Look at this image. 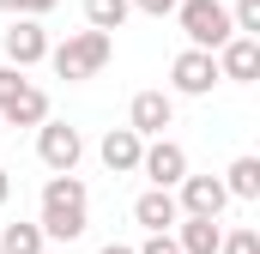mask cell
Listing matches in <instances>:
<instances>
[{
	"mask_svg": "<svg viewBox=\"0 0 260 254\" xmlns=\"http://www.w3.org/2000/svg\"><path fill=\"white\" fill-rule=\"evenodd\" d=\"M85 224H91V194H85V182L79 176H49L43 182V218H37L43 242H79Z\"/></svg>",
	"mask_w": 260,
	"mask_h": 254,
	"instance_id": "1",
	"label": "cell"
},
{
	"mask_svg": "<svg viewBox=\"0 0 260 254\" xmlns=\"http://www.w3.org/2000/svg\"><path fill=\"white\" fill-rule=\"evenodd\" d=\"M115 55V37H103V30H73L67 43H49V67L61 73L67 85H79V79H97L103 67Z\"/></svg>",
	"mask_w": 260,
	"mask_h": 254,
	"instance_id": "2",
	"label": "cell"
},
{
	"mask_svg": "<svg viewBox=\"0 0 260 254\" xmlns=\"http://www.w3.org/2000/svg\"><path fill=\"white\" fill-rule=\"evenodd\" d=\"M176 18H182V37H188V49L200 55H218L236 30H230V6L224 0H182L176 6Z\"/></svg>",
	"mask_w": 260,
	"mask_h": 254,
	"instance_id": "3",
	"label": "cell"
},
{
	"mask_svg": "<svg viewBox=\"0 0 260 254\" xmlns=\"http://www.w3.org/2000/svg\"><path fill=\"white\" fill-rule=\"evenodd\" d=\"M37 157H43V170L49 176H73L79 170V157H85V139H79V127H67V121H49L37 127Z\"/></svg>",
	"mask_w": 260,
	"mask_h": 254,
	"instance_id": "4",
	"label": "cell"
},
{
	"mask_svg": "<svg viewBox=\"0 0 260 254\" xmlns=\"http://www.w3.org/2000/svg\"><path fill=\"white\" fill-rule=\"evenodd\" d=\"M139 176L151 182V188H164V194H176L182 188V176H188V151L164 133V139H145V151H139Z\"/></svg>",
	"mask_w": 260,
	"mask_h": 254,
	"instance_id": "5",
	"label": "cell"
},
{
	"mask_svg": "<svg viewBox=\"0 0 260 254\" xmlns=\"http://www.w3.org/2000/svg\"><path fill=\"white\" fill-rule=\"evenodd\" d=\"M0 49H6V67H18V73H30L37 61H49V30H43V18H12V24L0 30Z\"/></svg>",
	"mask_w": 260,
	"mask_h": 254,
	"instance_id": "6",
	"label": "cell"
},
{
	"mask_svg": "<svg viewBox=\"0 0 260 254\" xmlns=\"http://www.w3.org/2000/svg\"><path fill=\"white\" fill-rule=\"evenodd\" d=\"M164 127H176V97H170V91H133L127 133H139V139H164Z\"/></svg>",
	"mask_w": 260,
	"mask_h": 254,
	"instance_id": "7",
	"label": "cell"
},
{
	"mask_svg": "<svg viewBox=\"0 0 260 254\" xmlns=\"http://www.w3.org/2000/svg\"><path fill=\"white\" fill-rule=\"evenodd\" d=\"M212 85H218V61H212V55L182 49V55L170 61V97H212Z\"/></svg>",
	"mask_w": 260,
	"mask_h": 254,
	"instance_id": "8",
	"label": "cell"
},
{
	"mask_svg": "<svg viewBox=\"0 0 260 254\" xmlns=\"http://www.w3.org/2000/svg\"><path fill=\"white\" fill-rule=\"evenodd\" d=\"M224 206H230V194H224L218 176H194V170L182 176V188H176V212L182 218H218Z\"/></svg>",
	"mask_w": 260,
	"mask_h": 254,
	"instance_id": "9",
	"label": "cell"
},
{
	"mask_svg": "<svg viewBox=\"0 0 260 254\" xmlns=\"http://www.w3.org/2000/svg\"><path fill=\"white\" fill-rule=\"evenodd\" d=\"M212 61H218V79H230V85H254V79H260V43H254V37H230Z\"/></svg>",
	"mask_w": 260,
	"mask_h": 254,
	"instance_id": "10",
	"label": "cell"
},
{
	"mask_svg": "<svg viewBox=\"0 0 260 254\" xmlns=\"http://www.w3.org/2000/svg\"><path fill=\"white\" fill-rule=\"evenodd\" d=\"M133 224H139L145 236H170V230L182 224V212H176V194H164V188H145L139 200H133Z\"/></svg>",
	"mask_w": 260,
	"mask_h": 254,
	"instance_id": "11",
	"label": "cell"
},
{
	"mask_svg": "<svg viewBox=\"0 0 260 254\" xmlns=\"http://www.w3.org/2000/svg\"><path fill=\"white\" fill-rule=\"evenodd\" d=\"M139 151H145V139L127 133V127H109V133L97 139V157H103L109 176H133V170H139Z\"/></svg>",
	"mask_w": 260,
	"mask_h": 254,
	"instance_id": "12",
	"label": "cell"
},
{
	"mask_svg": "<svg viewBox=\"0 0 260 254\" xmlns=\"http://www.w3.org/2000/svg\"><path fill=\"white\" fill-rule=\"evenodd\" d=\"M170 236H176V248H182V254H218L224 224H218V218H182Z\"/></svg>",
	"mask_w": 260,
	"mask_h": 254,
	"instance_id": "13",
	"label": "cell"
},
{
	"mask_svg": "<svg viewBox=\"0 0 260 254\" xmlns=\"http://www.w3.org/2000/svg\"><path fill=\"white\" fill-rule=\"evenodd\" d=\"M0 115H6L12 127H43V121H49V91H43V85H24Z\"/></svg>",
	"mask_w": 260,
	"mask_h": 254,
	"instance_id": "14",
	"label": "cell"
},
{
	"mask_svg": "<svg viewBox=\"0 0 260 254\" xmlns=\"http://www.w3.org/2000/svg\"><path fill=\"white\" fill-rule=\"evenodd\" d=\"M218 182H224V194H230V200H260V157H236Z\"/></svg>",
	"mask_w": 260,
	"mask_h": 254,
	"instance_id": "15",
	"label": "cell"
},
{
	"mask_svg": "<svg viewBox=\"0 0 260 254\" xmlns=\"http://www.w3.org/2000/svg\"><path fill=\"white\" fill-rule=\"evenodd\" d=\"M127 0H85V30H103V37H115L121 24H127Z\"/></svg>",
	"mask_w": 260,
	"mask_h": 254,
	"instance_id": "16",
	"label": "cell"
},
{
	"mask_svg": "<svg viewBox=\"0 0 260 254\" xmlns=\"http://www.w3.org/2000/svg\"><path fill=\"white\" fill-rule=\"evenodd\" d=\"M0 254H43V230L24 224V218L6 224V230H0Z\"/></svg>",
	"mask_w": 260,
	"mask_h": 254,
	"instance_id": "17",
	"label": "cell"
},
{
	"mask_svg": "<svg viewBox=\"0 0 260 254\" xmlns=\"http://www.w3.org/2000/svg\"><path fill=\"white\" fill-rule=\"evenodd\" d=\"M218 254H260V230H224V242H218Z\"/></svg>",
	"mask_w": 260,
	"mask_h": 254,
	"instance_id": "18",
	"label": "cell"
},
{
	"mask_svg": "<svg viewBox=\"0 0 260 254\" xmlns=\"http://www.w3.org/2000/svg\"><path fill=\"white\" fill-rule=\"evenodd\" d=\"M24 85H30V79H24L18 67H0V109H6V103H12V97L24 91Z\"/></svg>",
	"mask_w": 260,
	"mask_h": 254,
	"instance_id": "19",
	"label": "cell"
},
{
	"mask_svg": "<svg viewBox=\"0 0 260 254\" xmlns=\"http://www.w3.org/2000/svg\"><path fill=\"white\" fill-rule=\"evenodd\" d=\"M127 6H133V12H145V18H170L182 0H127Z\"/></svg>",
	"mask_w": 260,
	"mask_h": 254,
	"instance_id": "20",
	"label": "cell"
},
{
	"mask_svg": "<svg viewBox=\"0 0 260 254\" xmlns=\"http://www.w3.org/2000/svg\"><path fill=\"white\" fill-rule=\"evenodd\" d=\"M133 254H182V248H176V236H145V248H133Z\"/></svg>",
	"mask_w": 260,
	"mask_h": 254,
	"instance_id": "21",
	"label": "cell"
},
{
	"mask_svg": "<svg viewBox=\"0 0 260 254\" xmlns=\"http://www.w3.org/2000/svg\"><path fill=\"white\" fill-rule=\"evenodd\" d=\"M55 6H61V0H24V12H18V18H43V12H55Z\"/></svg>",
	"mask_w": 260,
	"mask_h": 254,
	"instance_id": "22",
	"label": "cell"
},
{
	"mask_svg": "<svg viewBox=\"0 0 260 254\" xmlns=\"http://www.w3.org/2000/svg\"><path fill=\"white\" fill-rule=\"evenodd\" d=\"M97 254H133V248H127V242H103Z\"/></svg>",
	"mask_w": 260,
	"mask_h": 254,
	"instance_id": "23",
	"label": "cell"
},
{
	"mask_svg": "<svg viewBox=\"0 0 260 254\" xmlns=\"http://www.w3.org/2000/svg\"><path fill=\"white\" fill-rule=\"evenodd\" d=\"M0 12H12V18H18V12H24V0H0Z\"/></svg>",
	"mask_w": 260,
	"mask_h": 254,
	"instance_id": "24",
	"label": "cell"
},
{
	"mask_svg": "<svg viewBox=\"0 0 260 254\" xmlns=\"http://www.w3.org/2000/svg\"><path fill=\"white\" fill-rule=\"evenodd\" d=\"M6 194H12V176H6V170H0V206H6Z\"/></svg>",
	"mask_w": 260,
	"mask_h": 254,
	"instance_id": "25",
	"label": "cell"
}]
</instances>
